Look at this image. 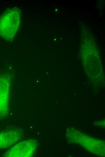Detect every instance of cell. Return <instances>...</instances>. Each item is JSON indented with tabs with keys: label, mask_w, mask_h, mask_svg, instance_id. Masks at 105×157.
I'll use <instances>...</instances> for the list:
<instances>
[{
	"label": "cell",
	"mask_w": 105,
	"mask_h": 157,
	"mask_svg": "<svg viewBox=\"0 0 105 157\" xmlns=\"http://www.w3.org/2000/svg\"><path fill=\"white\" fill-rule=\"evenodd\" d=\"M20 9L9 8L0 16V36L8 41L13 40L18 28L20 20Z\"/></svg>",
	"instance_id": "6da1fadb"
},
{
	"label": "cell",
	"mask_w": 105,
	"mask_h": 157,
	"mask_svg": "<svg viewBox=\"0 0 105 157\" xmlns=\"http://www.w3.org/2000/svg\"><path fill=\"white\" fill-rule=\"evenodd\" d=\"M37 142L29 139L18 143L4 154L6 157H30L32 156L36 149Z\"/></svg>",
	"instance_id": "7a4b0ae2"
},
{
	"label": "cell",
	"mask_w": 105,
	"mask_h": 157,
	"mask_svg": "<svg viewBox=\"0 0 105 157\" xmlns=\"http://www.w3.org/2000/svg\"><path fill=\"white\" fill-rule=\"evenodd\" d=\"M10 83L6 75H0V118L6 117L9 111L8 100Z\"/></svg>",
	"instance_id": "3957f363"
},
{
	"label": "cell",
	"mask_w": 105,
	"mask_h": 157,
	"mask_svg": "<svg viewBox=\"0 0 105 157\" xmlns=\"http://www.w3.org/2000/svg\"><path fill=\"white\" fill-rule=\"evenodd\" d=\"M23 132L20 129H13L0 132V149L11 146L22 138Z\"/></svg>",
	"instance_id": "277c9868"
}]
</instances>
